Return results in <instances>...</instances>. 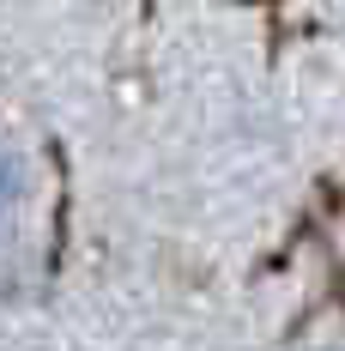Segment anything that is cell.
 <instances>
[{"instance_id":"cell-1","label":"cell","mask_w":345,"mask_h":351,"mask_svg":"<svg viewBox=\"0 0 345 351\" xmlns=\"http://www.w3.org/2000/svg\"><path fill=\"white\" fill-rule=\"evenodd\" d=\"M0 212H6V158H0Z\"/></svg>"}]
</instances>
